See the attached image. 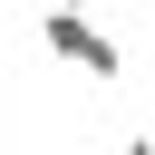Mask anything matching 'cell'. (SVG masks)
<instances>
[{"instance_id":"obj_1","label":"cell","mask_w":155,"mask_h":155,"mask_svg":"<svg viewBox=\"0 0 155 155\" xmlns=\"http://www.w3.org/2000/svg\"><path fill=\"white\" fill-rule=\"evenodd\" d=\"M39 48H48L58 68H78V78H126L116 29H97L87 10H48V0H39Z\"/></svg>"},{"instance_id":"obj_3","label":"cell","mask_w":155,"mask_h":155,"mask_svg":"<svg viewBox=\"0 0 155 155\" xmlns=\"http://www.w3.org/2000/svg\"><path fill=\"white\" fill-rule=\"evenodd\" d=\"M48 10H87V0H48Z\"/></svg>"},{"instance_id":"obj_2","label":"cell","mask_w":155,"mask_h":155,"mask_svg":"<svg viewBox=\"0 0 155 155\" xmlns=\"http://www.w3.org/2000/svg\"><path fill=\"white\" fill-rule=\"evenodd\" d=\"M116 155H155V126H126V136H116Z\"/></svg>"}]
</instances>
